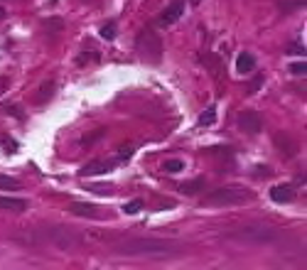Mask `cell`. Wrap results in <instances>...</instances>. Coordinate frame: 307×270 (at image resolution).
Masks as SVG:
<instances>
[{"instance_id":"1","label":"cell","mask_w":307,"mask_h":270,"mask_svg":"<svg viewBox=\"0 0 307 270\" xmlns=\"http://www.w3.org/2000/svg\"><path fill=\"white\" fill-rule=\"evenodd\" d=\"M113 253L126 258H147V260H167L182 253V243L170 238H130L118 241L113 246Z\"/></svg>"},{"instance_id":"2","label":"cell","mask_w":307,"mask_h":270,"mask_svg":"<svg viewBox=\"0 0 307 270\" xmlns=\"http://www.w3.org/2000/svg\"><path fill=\"white\" fill-rule=\"evenodd\" d=\"M253 199V191L248 187H221L204 197V206H239Z\"/></svg>"},{"instance_id":"3","label":"cell","mask_w":307,"mask_h":270,"mask_svg":"<svg viewBox=\"0 0 307 270\" xmlns=\"http://www.w3.org/2000/svg\"><path fill=\"white\" fill-rule=\"evenodd\" d=\"M228 238H236L241 243H273L278 238V231L268 223H248L241 228H234L231 234H226Z\"/></svg>"},{"instance_id":"4","label":"cell","mask_w":307,"mask_h":270,"mask_svg":"<svg viewBox=\"0 0 307 270\" xmlns=\"http://www.w3.org/2000/svg\"><path fill=\"white\" fill-rule=\"evenodd\" d=\"M138 52L145 62L150 64H160L162 59V42H160V37L158 32L152 30V27H145L140 34H138Z\"/></svg>"},{"instance_id":"5","label":"cell","mask_w":307,"mask_h":270,"mask_svg":"<svg viewBox=\"0 0 307 270\" xmlns=\"http://www.w3.org/2000/svg\"><path fill=\"white\" fill-rule=\"evenodd\" d=\"M239 128H241L243 133H248V135L260 133V130H263V115L256 113V111H243V113L239 115Z\"/></svg>"},{"instance_id":"6","label":"cell","mask_w":307,"mask_h":270,"mask_svg":"<svg viewBox=\"0 0 307 270\" xmlns=\"http://www.w3.org/2000/svg\"><path fill=\"white\" fill-rule=\"evenodd\" d=\"M184 5H187V0H170V5L165 8V13L160 15V27H170L175 25L182 15H184Z\"/></svg>"},{"instance_id":"7","label":"cell","mask_w":307,"mask_h":270,"mask_svg":"<svg viewBox=\"0 0 307 270\" xmlns=\"http://www.w3.org/2000/svg\"><path fill=\"white\" fill-rule=\"evenodd\" d=\"M202 64L207 66V71L214 76L219 84L226 81V71H224V64H221V57L219 54H211V52H204L202 54Z\"/></svg>"},{"instance_id":"8","label":"cell","mask_w":307,"mask_h":270,"mask_svg":"<svg viewBox=\"0 0 307 270\" xmlns=\"http://www.w3.org/2000/svg\"><path fill=\"white\" fill-rule=\"evenodd\" d=\"M271 199L275 204H290V202H295V187L292 184H275L271 189Z\"/></svg>"},{"instance_id":"9","label":"cell","mask_w":307,"mask_h":270,"mask_svg":"<svg viewBox=\"0 0 307 270\" xmlns=\"http://www.w3.org/2000/svg\"><path fill=\"white\" fill-rule=\"evenodd\" d=\"M113 167H116V160H94L91 165H86L81 170V177H98V175H108Z\"/></svg>"},{"instance_id":"10","label":"cell","mask_w":307,"mask_h":270,"mask_svg":"<svg viewBox=\"0 0 307 270\" xmlns=\"http://www.w3.org/2000/svg\"><path fill=\"white\" fill-rule=\"evenodd\" d=\"M69 211L76 214V216H84V219H96L98 216V206H94L89 202H71L69 204Z\"/></svg>"},{"instance_id":"11","label":"cell","mask_w":307,"mask_h":270,"mask_svg":"<svg viewBox=\"0 0 307 270\" xmlns=\"http://www.w3.org/2000/svg\"><path fill=\"white\" fill-rule=\"evenodd\" d=\"M54 94H57V81H42V86H40V91L34 94V103H47V101H52L54 98Z\"/></svg>"},{"instance_id":"12","label":"cell","mask_w":307,"mask_h":270,"mask_svg":"<svg viewBox=\"0 0 307 270\" xmlns=\"http://www.w3.org/2000/svg\"><path fill=\"white\" fill-rule=\"evenodd\" d=\"M253 69H256V57L251 52H241L236 57V71L239 74H251Z\"/></svg>"},{"instance_id":"13","label":"cell","mask_w":307,"mask_h":270,"mask_svg":"<svg viewBox=\"0 0 307 270\" xmlns=\"http://www.w3.org/2000/svg\"><path fill=\"white\" fill-rule=\"evenodd\" d=\"M0 209L13 211V214H20V211L27 209V202H25V199H17V197H0Z\"/></svg>"},{"instance_id":"14","label":"cell","mask_w":307,"mask_h":270,"mask_svg":"<svg viewBox=\"0 0 307 270\" xmlns=\"http://www.w3.org/2000/svg\"><path fill=\"white\" fill-rule=\"evenodd\" d=\"M204 179L202 177H197V179H189V182H182L179 184V191H182V194H197V191H202L204 189Z\"/></svg>"},{"instance_id":"15","label":"cell","mask_w":307,"mask_h":270,"mask_svg":"<svg viewBox=\"0 0 307 270\" xmlns=\"http://www.w3.org/2000/svg\"><path fill=\"white\" fill-rule=\"evenodd\" d=\"M216 123V106L211 103V106H207L204 111H202V115H199V126L202 128H211Z\"/></svg>"},{"instance_id":"16","label":"cell","mask_w":307,"mask_h":270,"mask_svg":"<svg viewBox=\"0 0 307 270\" xmlns=\"http://www.w3.org/2000/svg\"><path fill=\"white\" fill-rule=\"evenodd\" d=\"M275 145H278V150H285V155H292V152L297 150V145L288 135H275Z\"/></svg>"},{"instance_id":"17","label":"cell","mask_w":307,"mask_h":270,"mask_svg":"<svg viewBox=\"0 0 307 270\" xmlns=\"http://www.w3.org/2000/svg\"><path fill=\"white\" fill-rule=\"evenodd\" d=\"M0 189H5V191H15V189H20V182H17V179H13V177H8V175H0Z\"/></svg>"},{"instance_id":"18","label":"cell","mask_w":307,"mask_h":270,"mask_svg":"<svg viewBox=\"0 0 307 270\" xmlns=\"http://www.w3.org/2000/svg\"><path fill=\"white\" fill-rule=\"evenodd\" d=\"M103 135H106V130H103V128H98V130H94V133L84 135V138H81V145H84V147H91V145H94L96 140H101Z\"/></svg>"},{"instance_id":"19","label":"cell","mask_w":307,"mask_h":270,"mask_svg":"<svg viewBox=\"0 0 307 270\" xmlns=\"http://www.w3.org/2000/svg\"><path fill=\"white\" fill-rule=\"evenodd\" d=\"M162 167H165V172L177 175V172H182V170H184V162H182V160H165V162H162Z\"/></svg>"},{"instance_id":"20","label":"cell","mask_w":307,"mask_h":270,"mask_svg":"<svg viewBox=\"0 0 307 270\" xmlns=\"http://www.w3.org/2000/svg\"><path fill=\"white\" fill-rule=\"evenodd\" d=\"M204 152H207V155H221V158H224V155H226V158H231V155H234V150H231V147H207Z\"/></svg>"},{"instance_id":"21","label":"cell","mask_w":307,"mask_h":270,"mask_svg":"<svg viewBox=\"0 0 307 270\" xmlns=\"http://www.w3.org/2000/svg\"><path fill=\"white\" fill-rule=\"evenodd\" d=\"M45 30H47V32H52V34H57V32H62V20H59V17H52V20H45Z\"/></svg>"},{"instance_id":"22","label":"cell","mask_w":307,"mask_h":270,"mask_svg":"<svg viewBox=\"0 0 307 270\" xmlns=\"http://www.w3.org/2000/svg\"><path fill=\"white\" fill-rule=\"evenodd\" d=\"M89 62H98V54H96V52H86V54H79V57H76V64H79V66H86Z\"/></svg>"},{"instance_id":"23","label":"cell","mask_w":307,"mask_h":270,"mask_svg":"<svg viewBox=\"0 0 307 270\" xmlns=\"http://www.w3.org/2000/svg\"><path fill=\"white\" fill-rule=\"evenodd\" d=\"M101 37H106V40H116V25H113V22L103 25L101 27Z\"/></svg>"},{"instance_id":"24","label":"cell","mask_w":307,"mask_h":270,"mask_svg":"<svg viewBox=\"0 0 307 270\" xmlns=\"http://www.w3.org/2000/svg\"><path fill=\"white\" fill-rule=\"evenodd\" d=\"M285 52H288V54H302V57H305V45H302L300 40H295V42H290V45H288V49H285Z\"/></svg>"},{"instance_id":"25","label":"cell","mask_w":307,"mask_h":270,"mask_svg":"<svg viewBox=\"0 0 307 270\" xmlns=\"http://www.w3.org/2000/svg\"><path fill=\"white\" fill-rule=\"evenodd\" d=\"M133 152H135V145H123V147L118 150V158H121V160H130Z\"/></svg>"},{"instance_id":"26","label":"cell","mask_w":307,"mask_h":270,"mask_svg":"<svg viewBox=\"0 0 307 270\" xmlns=\"http://www.w3.org/2000/svg\"><path fill=\"white\" fill-rule=\"evenodd\" d=\"M263 81H265V76H263V74H258L256 79H253V81L248 84V94H256V91H258V89L263 86Z\"/></svg>"},{"instance_id":"27","label":"cell","mask_w":307,"mask_h":270,"mask_svg":"<svg viewBox=\"0 0 307 270\" xmlns=\"http://www.w3.org/2000/svg\"><path fill=\"white\" fill-rule=\"evenodd\" d=\"M140 209H143V202H140V199H138V202H130V204H126V206H123V211H126V214H138Z\"/></svg>"},{"instance_id":"28","label":"cell","mask_w":307,"mask_h":270,"mask_svg":"<svg viewBox=\"0 0 307 270\" xmlns=\"http://www.w3.org/2000/svg\"><path fill=\"white\" fill-rule=\"evenodd\" d=\"M5 113H8V115H15V118H20V121L25 118V113H22L17 106H5Z\"/></svg>"},{"instance_id":"29","label":"cell","mask_w":307,"mask_h":270,"mask_svg":"<svg viewBox=\"0 0 307 270\" xmlns=\"http://www.w3.org/2000/svg\"><path fill=\"white\" fill-rule=\"evenodd\" d=\"M290 69H292V74H302V76L307 74V64H305V62H295Z\"/></svg>"},{"instance_id":"30","label":"cell","mask_w":307,"mask_h":270,"mask_svg":"<svg viewBox=\"0 0 307 270\" xmlns=\"http://www.w3.org/2000/svg\"><path fill=\"white\" fill-rule=\"evenodd\" d=\"M8 86H10V81H8V79H3V76H0V96H3V94L8 91Z\"/></svg>"},{"instance_id":"31","label":"cell","mask_w":307,"mask_h":270,"mask_svg":"<svg viewBox=\"0 0 307 270\" xmlns=\"http://www.w3.org/2000/svg\"><path fill=\"white\" fill-rule=\"evenodd\" d=\"M5 15H8V13H5V8L0 5V20H5Z\"/></svg>"},{"instance_id":"32","label":"cell","mask_w":307,"mask_h":270,"mask_svg":"<svg viewBox=\"0 0 307 270\" xmlns=\"http://www.w3.org/2000/svg\"><path fill=\"white\" fill-rule=\"evenodd\" d=\"M189 3H192V5H199V3H202V0H189Z\"/></svg>"}]
</instances>
